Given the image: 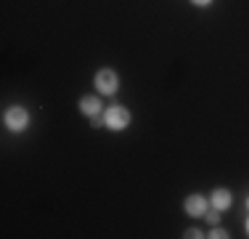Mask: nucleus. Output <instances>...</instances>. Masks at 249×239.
Wrapping results in <instances>:
<instances>
[{
  "instance_id": "ddd939ff",
  "label": "nucleus",
  "mask_w": 249,
  "mask_h": 239,
  "mask_svg": "<svg viewBox=\"0 0 249 239\" xmlns=\"http://www.w3.org/2000/svg\"><path fill=\"white\" fill-rule=\"evenodd\" d=\"M247 207H249V199H247Z\"/></svg>"
},
{
  "instance_id": "f257e3e1",
  "label": "nucleus",
  "mask_w": 249,
  "mask_h": 239,
  "mask_svg": "<svg viewBox=\"0 0 249 239\" xmlns=\"http://www.w3.org/2000/svg\"><path fill=\"white\" fill-rule=\"evenodd\" d=\"M130 109L127 106H122V104H114V106H106L104 109V128H109V130H124L130 125Z\"/></svg>"
},
{
  "instance_id": "1a4fd4ad",
  "label": "nucleus",
  "mask_w": 249,
  "mask_h": 239,
  "mask_svg": "<svg viewBox=\"0 0 249 239\" xmlns=\"http://www.w3.org/2000/svg\"><path fill=\"white\" fill-rule=\"evenodd\" d=\"M90 125H93V128H101V125H106V122H104V115H93V117H90Z\"/></svg>"
},
{
  "instance_id": "6e6552de",
  "label": "nucleus",
  "mask_w": 249,
  "mask_h": 239,
  "mask_svg": "<svg viewBox=\"0 0 249 239\" xmlns=\"http://www.w3.org/2000/svg\"><path fill=\"white\" fill-rule=\"evenodd\" d=\"M183 237H186V239H201L204 234H201L199 229H188V231H186V234H183Z\"/></svg>"
},
{
  "instance_id": "423d86ee",
  "label": "nucleus",
  "mask_w": 249,
  "mask_h": 239,
  "mask_svg": "<svg viewBox=\"0 0 249 239\" xmlns=\"http://www.w3.org/2000/svg\"><path fill=\"white\" fill-rule=\"evenodd\" d=\"M231 205H233V194H231L228 189H215L212 191V207H217V210H228Z\"/></svg>"
},
{
  "instance_id": "f03ea898",
  "label": "nucleus",
  "mask_w": 249,
  "mask_h": 239,
  "mask_svg": "<svg viewBox=\"0 0 249 239\" xmlns=\"http://www.w3.org/2000/svg\"><path fill=\"white\" fill-rule=\"evenodd\" d=\"M3 122H5V128L11 130V133H21V130L27 128V122H29V112L24 109V106H8L5 109V115H3Z\"/></svg>"
},
{
  "instance_id": "9d476101",
  "label": "nucleus",
  "mask_w": 249,
  "mask_h": 239,
  "mask_svg": "<svg viewBox=\"0 0 249 239\" xmlns=\"http://www.w3.org/2000/svg\"><path fill=\"white\" fill-rule=\"evenodd\" d=\"M212 239H225V237H228V234H225V231L223 229H215V231H212V234H210Z\"/></svg>"
},
{
  "instance_id": "f8f14e48",
  "label": "nucleus",
  "mask_w": 249,
  "mask_h": 239,
  "mask_svg": "<svg viewBox=\"0 0 249 239\" xmlns=\"http://www.w3.org/2000/svg\"><path fill=\"white\" fill-rule=\"evenodd\" d=\"M247 231H249V220H247Z\"/></svg>"
},
{
  "instance_id": "20e7f679",
  "label": "nucleus",
  "mask_w": 249,
  "mask_h": 239,
  "mask_svg": "<svg viewBox=\"0 0 249 239\" xmlns=\"http://www.w3.org/2000/svg\"><path fill=\"white\" fill-rule=\"evenodd\" d=\"M183 210H186V215H191V218H201L207 213V199L201 194H191L183 202Z\"/></svg>"
},
{
  "instance_id": "39448f33",
  "label": "nucleus",
  "mask_w": 249,
  "mask_h": 239,
  "mask_svg": "<svg viewBox=\"0 0 249 239\" xmlns=\"http://www.w3.org/2000/svg\"><path fill=\"white\" fill-rule=\"evenodd\" d=\"M101 99L98 96H82L80 99V112L82 115H88V117H93V115H104V112H101Z\"/></svg>"
},
{
  "instance_id": "7ed1b4c3",
  "label": "nucleus",
  "mask_w": 249,
  "mask_h": 239,
  "mask_svg": "<svg viewBox=\"0 0 249 239\" xmlns=\"http://www.w3.org/2000/svg\"><path fill=\"white\" fill-rule=\"evenodd\" d=\"M117 88H120V77H117L114 69H101V72H96V91L101 96H114Z\"/></svg>"
},
{
  "instance_id": "0eeeda50",
  "label": "nucleus",
  "mask_w": 249,
  "mask_h": 239,
  "mask_svg": "<svg viewBox=\"0 0 249 239\" xmlns=\"http://www.w3.org/2000/svg\"><path fill=\"white\" fill-rule=\"evenodd\" d=\"M204 218H207V223L217 226V223H220V210H217V207H212L210 213H204Z\"/></svg>"
},
{
  "instance_id": "9b49d317",
  "label": "nucleus",
  "mask_w": 249,
  "mask_h": 239,
  "mask_svg": "<svg viewBox=\"0 0 249 239\" xmlns=\"http://www.w3.org/2000/svg\"><path fill=\"white\" fill-rule=\"evenodd\" d=\"M194 5H199V8H207V5H212V0H191Z\"/></svg>"
}]
</instances>
